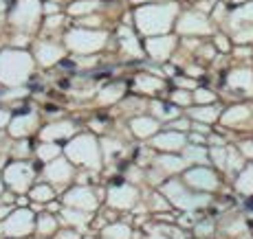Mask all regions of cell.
Wrapping results in <instances>:
<instances>
[{"label": "cell", "instance_id": "cell-2", "mask_svg": "<svg viewBox=\"0 0 253 239\" xmlns=\"http://www.w3.org/2000/svg\"><path fill=\"white\" fill-rule=\"evenodd\" d=\"M36 16H38V2L36 0H22V2L18 4L16 13H13V22L29 27V24H33Z\"/></svg>", "mask_w": 253, "mask_h": 239}, {"label": "cell", "instance_id": "cell-4", "mask_svg": "<svg viewBox=\"0 0 253 239\" xmlns=\"http://www.w3.org/2000/svg\"><path fill=\"white\" fill-rule=\"evenodd\" d=\"M7 119H9V114L4 110H0V128H2L4 123H7Z\"/></svg>", "mask_w": 253, "mask_h": 239}, {"label": "cell", "instance_id": "cell-5", "mask_svg": "<svg viewBox=\"0 0 253 239\" xmlns=\"http://www.w3.org/2000/svg\"><path fill=\"white\" fill-rule=\"evenodd\" d=\"M2 9H4V0H0V11H2Z\"/></svg>", "mask_w": 253, "mask_h": 239}, {"label": "cell", "instance_id": "cell-3", "mask_svg": "<svg viewBox=\"0 0 253 239\" xmlns=\"http://www.w3.org/2000/svg\"><path fill=\"white\" fill-rule=\"evenodd\" d=\"M38 55H40V62H42V64H51V62L55 60L57 51H55V48H51V46H42L40 51H38Z\"/></svg>", "mask_w": 253, "mask_h": 239}, {"label": "cell", "instance_id": "cell-1", "mask_svg": "<svg viewBox=\"0 0 253 239\" xmlns=\"http://www.w3.org/2000/svg\"><path fill=\"white\" fill-rule=\"evenodd\" d=\"M31 70V62L24 53H13L7 51L0 55V79L4 84H18Z\"/></svg>", "mask_w": 253, "mask_h": 239}]
</instances>
